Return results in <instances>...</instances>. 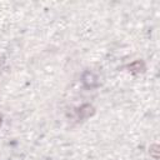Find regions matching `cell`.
Returning a JSON list of instances; mask_svg holds the SVG:
<instances>
[{"label": "cell", "mask_w": 160, "mask_h": 160, "mask_svg": "<svg viewBox=\"0 0 160 160\" xmlns=\"http://www.w3.org/2000/svg\"><path fill=\"white\" fill-rule=\"evenodd\" d=\"M94 112H95L94 106L90 105V104H85V105H82V106L78 110V118H79L80 120H84V119H88V118H90L91 115H94Z\"/></svg>", "instance_id": "obj_1"}, {"label": "cell", "mask_w": 160, "mask_h": 160, "mask_svg": "<svg viewBox=\"0 0 160 160\" xmlns=\"http://www.w3.org/2000/svg\"><path fill=\"white\" fill-rule=\"evenodd\" d=\"M129 71H131L132 74H140L145 70V64L141 61V60H136L134 62H131L129 66H128Z\"/></svg>", "instance_id": "obj_2"}, {"label": "cell", "mask_w": 160, "mask_h": 160, "mask_svg": "<svg viewBox=\"0 0 160 160\" xmlns=\"http://www.w3.org/2000/svg\"><path fill=\"white\" fill-rule=\"evenodd\" d=\"M150 155H151L155 160L159 159V145H158V144H152V145L150 146Z\"/></svg>", "instance_id": "obj_3"}, {"label": "cell", "mask_w": 160, "mask_h": 160, "mask_svg": "<svg viewBox=\"0 0 160 160\" xmlns=\"http://www.w3.org/2000/svg\"><path fill=\"white\" fill-rule=\"evenodd\" d=\"M1 122H2V118H1V115H0V125H1Z\"/></svg>", "instance_id": "obj_4"}]
</instances>
